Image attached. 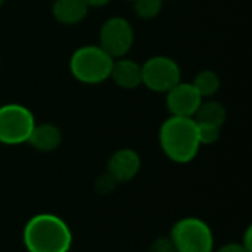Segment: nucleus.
<instances>
[{"mask_svg": "<svg viewBox=\"0 0 252 252\" xmlns=\"http://www.w3.org/2000/svg\"><path fill=\"white\" fill-rule=\"evenodd\" d=\"M242 247L247 250L248 252H252V227H248L247 232H245V236H244V241L241 242Z\"/></svg>", "mask_w": 252, "mask_h": 252, "instance_id": "obj_20", "label": "nucleus"}, {"mask_svg": "<svg viewBox=\"0 0 252 252\" xmlns=\"http://www.w3.org/2000/svg\"><path fill=\"white\" fill-rule=\"evenodd\" d=\"M198 128V139L201 146L202 145H214L219 142L220 134H221V127L213 126V124H204V123H196Z\"/></svg>", "mask_w": 252, "mask_h": 252, "instance_id": "obj_16", "label": "nucleus"}, {"mask_svg": "<svg viewBox=\"0 0 252 252\" xmlns=\"http://www.w3.org/2000/svg\"><path fill=\"white\" fill-rule=\"evenodd\" d=\"M126 1H134V0H126Z\"/></svg>", "mask_w": 252, "mask_h": 252, "instance_id": "obj_24", "label": "nucleus"}, {"mask_svg": "<svg viewBox=\"0 0 252 252\" xmlns=\"http://www.w3.org/2000/svg\"><path fill=\"white\" fill-rule=\"evenodd\" d=\"M182 81L179 62L165 55H157L142 63V86L155 93H167Z\"/></svg>", "mask_w": 252, "mask_h": 252, "instance_id": "obj_6", "label": "nucleus"}, {"mask_svg": "<svg viewBox=\"0 0 252 252\" xmlns=\"http://www.w3.org/2000/svg\"><path fill=\"white\" fill-rule=\"evenodd\" d=\"M117 185L118 183L114 180V177L105 171L94 180V190L97 195H109L115 190Z\"/></svg>", "mask_w": 252, "mask_h": 252, "instance_id": "obj_17", "label": "nucleus"}, {"mask_svg": "<svg viewBox=\"0 0 252 252\" xmlns=\"http://www.w3.org/2000/svg\"><path fill=\"white\" fill-rule=\"evenodd\" d=\"M112 63L114 58L99 44H86L72 52L68 68L75 81L86 86H97L109 80Z\"/></svg>", "mask_w": 252, "mask_h": 252, "instance_id": "obj_3", "label": "nucleus"}, {"mask_svg": "<svg viewBox=\"0 0 252 252\" xmlns=\"http://www.w3.org/2000/svg\"><path fill=\"white\" fill-rule=\"evenodd\" d=\"M83 1L89 6V9L90 7H103L111 3V0H83Z\"/></svg>", "mask_w": 252, "mask_h": 252, "instance_id": "obj_21", "label": "nucleus"}, {"mask_svg": "<svg viewBox=\"0 0 252 252\" xmlns=\"http://www.w3.org/2000/svg\"><path fill=\"white\" fill-rule=\"evenodd\" d=\"M22 241L28 252H69L72 233L61 217L43 213L27 221Z\"/></svg>", "mask_w": 252, "mask_h": 252, "instance_id": "obj_1", "label": "nucleus"}, {"mask_svg": "<svg viewBox=\"0 0 252 252\" xmlns=\"http://www.w3.org/2000/svg\"><path fill=\"white\" fill-rule=\"evenodd\" d=\"M192 86L196 89V92L199 93V96L202 99H210L213 97L221 87V80L219 77V74L213 69H202L199 71L193 81Z\"/></svg>", "mask_w": 252, "mask_h": 252, "instance_id": "obj_14", "label": "nucleus"}, {"mask_svg": "<svg viewBox=\"0 0 252 252\" xmlns=\"http://www.w3.org/2000/svg\"><path fill=\"white\" fill-rule=\"evenodd\" d=\"M4 4V0H0V9H1V6Z\"/></svg>", "mask_w": 252, "mask_h": 252, "instance_id": "obj_22", "label": "nucleus"}, {"mask_svg": "<svg viewBox=\"0 0 252 252\" xmlns=\"http://www.w3.org/2000/svg\"><path fill=\"white\" fill-rule=\"evenodd\" d=\"M158 140L164 155L176 164L192 162L201 148L196 121L188 117L170 115L159 127Z\"/></svg>", "mask_w": 252, "mask_h": 252, "instance_id": "obj_2", "label": "nucleus"}, {"mask_svg": "<svg viewBox=\"0 0 252 252\" xmlns=\"http://www.w3.org/2000/svg\"><path fill=\"white\" fill-rule=\"evenodd\" d=\"M202 100L192 83L180 81L165 93V106L174 117L193 118Z\"/></svg>", "mask_w": 252, "mask_h": 252, "instance_id": "obj_8", "label": "nucleus"}, {"mask_svg": "<svg viewBox=\"0 0 252 252\" xmlns=\"http://www.w3.org/2000/svg\"><path fill=\"white\" fill-rule=\"evenodd\" d=\"M177 252H213L214 235L211 227L198 217L180 219L170 232Z\"/></svg>", "mask_w": 252, "mask_h": 252, "instance_id": "obj_4", "label": "nucleus"}, {"mask_svg": "<svg viewBox=\"0 0 252 252\" xmlns=\"http://www.w3.org/2000/svg\"><path fill=\"white\" fill-rule=\"evenodd\" d=\"M148 252H177L170 236H161L152 241Z\"/></svg>", "mask_w": 252, "mask_h": 252, "instance_id": "obj_18", "label": "nucleus"}, {"mask_svg": "<svg viewBox=\"0 0 252 252\" xmlns=\"http://www.w3.org/2000/svg\"><path fill=\"white\" fill-rule=\"evenodd\" d=\"M89 15V6L83 0H53L52 16L62 25H78Z\"/></svg>", "mask_w": 252, "mask_h": 252, "instance_id": "obj_12", "label": "nucleus"}, {"mask_svg": "<svg viewBox=\"0 0 252 252\" xmlns=\"http://www.w3.org/2000/svg\"><path fill=\"white\" fill-rule=\"evenodd\" d=\"M35 151L49 154L56 151L62 143V131L58 126L52 123H41L34 126L28 142Z\"/></svg>", "mask_w": 252, "mask_h": 252, "instance_id": "obj_11", "label": "nucleus"}, {"mask_svg": "<svg viewBox=\"0 0 252 252\" xmlns=\"http://www.w3.org/2000/svg\"><path fill=\"white\" fill-rule=\"evenodd\" d=\"M134 44V28L124 16L108 18L99 30V46L114 59L124 58Z\"/></svg>", "mask_w": 252, "mask_h": 252, "instance_id": "obj_7", "label": "nucleus"}, {"mask_svg": "<svg viewBox=\"0 0 252 252\" xmlns=\"http://www.w3.org/2000/svg\"><path fill=\"white\" fill-rule=\"evenodd\" d=\"M217 252H248V251L242 247V244L230 242V244H226V245L220 247Z\"/></svg>", "mask_w": 252, "mask_h": 252, "instance_id": "obj_19", "label": "nucleus"}, {"mask_svg": "<svg viewBox=\"0 0 252 252\" xmlns=\"http://www.w3.org/2000/svg\"><path fill=\"white\" fill-rule=\"evenodd\" d=\"M35 126L31 109L21 103L0 105V143L16 146L27 143Z\"/></svg>", "mask_w": 252, "mask_h": 252, "instance_id": "obj_5", "label": "nucleus"}, {"mask_svg": "<svg viewBox=\"0 0 252 252\" xmlns=\"http://www.w3.org/2000/svg\"><path fill=\"white\" fill-rule=\"evenodd\" d=\"M142 168L140 155L130 148L115 151L106 164V173L114 177L117 183H127L133 180Z\"/></svg>", "mask_w": 252, "mask_h": 252, "instance_id": "obj_9", "label": "nucleus"}, {"mask_svg": "<svg viewBox=\"0 0 252 252\" xmlns=\"http://www.w3.org/2000/svg\"><path fill=\"white\" fill-rule=\"evenodd\" d=\"M164 1H165V0H164Z\"/></svg>", "mask_w": 252, "mask_h": 252, "instance_id": "obj_25", "label": "nucleus"}, {"mask_svg": "<svg viewBox=\"0 0 252 252\" xmlns=\"http://www.w3.org/2000/svg\"><path fill=\"white\" fill-rule=\"evenodd\" d=\"M0 68H1V58H0Z\"/></svg>", "mask_w": 252, "mask_h": 252, "instance_id": "obj_23", "label": "nucleus"}, {"mask_svg": "<svg viewBox=\"0 0 252 252\" xmlns=\"http://www.w3.org/2000/svg\"><path fill=\"white\" fill-rule=\"evenodd\" d=\"M227 118V111L226 106L210 97V99H204L193 117V120L196 123H204V124H213L217 127H223V124L226 123Z\"/></svg>", "mask_w": 252, "mask_h": 252, "instance_id": "obj_13", "label": "nucleus"}, {"mask_svg": "<svg viewBox=\"0 0 252 252\" xmlns=\"http://www.w3.org/2000/svg\"><path fill=\"white\" fill-rule=\"evenodd\" d=\"M164 6V0H134L133 10L137 18L149 21L157 18Z\"/></svg>", "mask_w": 252, "mask_h": 252, "instance_id": "obj_15", "label": "nucleus"}, {"mask_svg": "<svg viewBox=\"0 0 252 252\" xmlns=\"http://www.w3.org/2000/svg\"><path fill=\"white\" fill-rule=\"evenodd\" d=\"M115 86L124 90H133L142 86V65L128 58L114 59L111 77Z\"/></svg>", "mask_w": 252, "mask_h": 252, "instance_id": "obj_10", "label": "nucleus"}]
</instances>
